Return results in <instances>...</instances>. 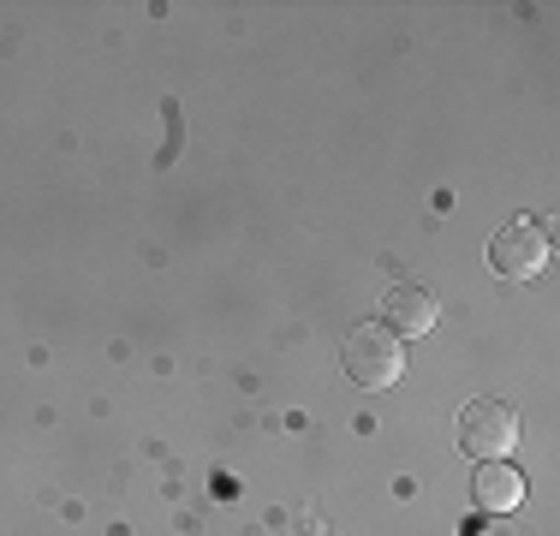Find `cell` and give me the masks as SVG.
<instances>
[{
  "label": "cell",
  "instance_id": "5b68a950",
  "mask_svg": "<svg viewBox=\"0 0 560 536\" xmlns=\"http://www.w3.org/2000/svg\"><path fill=\"white\" fill-rule=\"evenodd\" d=\"M471 494H477L483 513H513V506L525 501V477H518L513 465H501V459H483L477 477H471Z\"/></svg>",
  "mask_w": 560,
  "mask_h": 536
},
{
  "label": "cell",
  "instance_id": "3957f363",
  "mask_svg": "<svg viewBox=\"0 0 560 536\" xmlns=\"http://www.w3.org/2000/svg\"><path fill=\"white\" fill-rule=\"evenodd\" d=\"M549 263V226L537 214H513L495 238H489V268L501 280H530L537 268Z\"/></svg>",
  "mask_w": 560,
  "mask_h": 536
},
{
  "label": "cell",
  "instance_id": "277c9868",
  "mask_svg": "<svg viewBox=\"0 0 560 536\" xmlns=\"http://www.w3.org/2000/svg\"><path fill=\"white\" fill-rule=\"evenodd\" d=\"M382 316H388L394 334H430L435 316H442V304H435V292H423V287H394L388 299H382Z\"/></svg>",
  "mask_w": 560,
  "mask_h": 536
},
{
  "label": "cell",
  "instance_id": "6da1fadb",
  "mask_svg": "<svg viewBox=\"0 0 560 536\" xmlns=\"http://www.w3.org/2000/svg\"><path fill=\"white\" fill-rule=\"evenodd\" d=\"M346 375H352L358 387H370V394H382V387H394L399 375H406V346H399L394 328H382V322H358L352 334H346Z\"/></svg>",
  "mask_w": 560,
  "mask_h": 536
},
{
  "label": "cell",
  "instance_id": "7a4b0ae2",
  "mask_svg": "<svg viewBox=\"0 0 560 536\" xmlns=\"http://www.w3.org/2000/svg\"><path fill=\"white\" fill-rule=\"evenodd\" d=\"M459 447L471 453L477 465L483 459H506L518 447V411L506 399H471L459 411Z\"/></svg>",
  "mask_w": 560,
  "mask_h": 536
}]
</instances>
